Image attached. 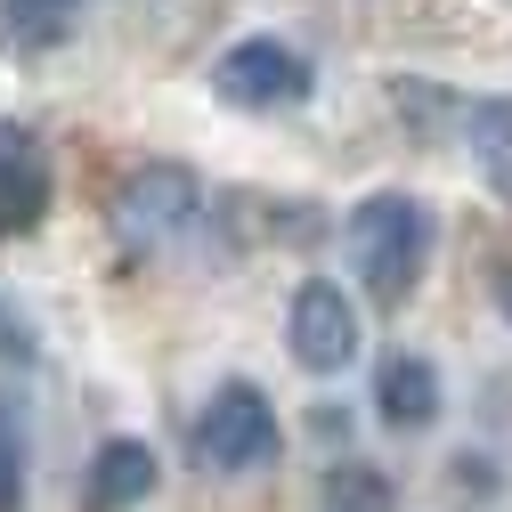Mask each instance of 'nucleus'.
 I'll return each mask as SVG.
<instances>
[{"label":"nucleus","instance_id":"nucleus-1","mask_svg":"<svg viewBox=\"0 0 512 512\" xmlns=\"http://www.w3.org/2000/svg\"><path fill=\"white\" fill-rule=\"evenodd\" d=\"M342 244H350L358 285H366L382 309H399V301H415V285H423V269H431L439 220H431L423 196H399V187H382V196H366V204L342 220Z\"/></svg>","mask_w":512,"mask_h":512},{"label":"nucleus","instance_id":"nucleus-2","mask_svg":"<svg viewBox=\"0 0 512 512\" xmlns=\"http://www.w3.org/2000/svg\"><path fill=\"white\" fill-rule=\"evenodd\" d=\"M196 220H204V179L187 163H139V171H122L114 196H106V228H114V244L131 252V261L179 244Z\"/></svg>","mask_w":512,"mask_h":512},{"label":"nucleus","instance_id":"nucleus-3","mask_svg":"<svg viewBox=\"0 0 512 512\" xmlns=\"http://www.w3.org/2000/svg\"><path fill=\"white\" fill-rule=\"evenodd\" d=\"M309 90H317L309 57L293 41H277V33H252V41H236V49L212 57V98L236 106V114H285Z\"/></svg>","mask_w":512,"mask_h":512},{"label":"nucleus","instance_id":"nucleus-4","mask_svg":"<svg viewBox=\"0 0 512 512\" xmlns=\"http://www.w3.org/2000/svg\"><path fill=\"white\" fill-rule=\"evenodd\" d=\"M196 456L212 472H261L277 456V415H269V391L261 382H220L196 415Z\"/></svg>","mask_w":512,"mask_h":512},{"label":"nucleus","instance_id":"nucleus-5","mask_svg":"<svg viewBox=\"0 0 512 512\" xmlns=\"http://www.w3.org/2000/svg\"><path fill=\"white\" fill-rule=\"evenodd\" d=\"M285 350H293L301 374H342L358 358V301L334 277H309L285 309Z\"/></svg>","mask_w":512,"mask_h":512},{"label":"nucleus","instance_id":"nucleus-6","mask_svg":"<svg viewBox=\"0 0 512 512\" xmlns=\"http://www.w3.org/2000/svg\"><path fill=\"white\" fill-rule=\"evenodd\" d=\"M49 196H57V171H49V147L25 122H0V244L9 236H33L49 220Z\"/></svg>","mask_w":512,"mask_h":512},{"label":"nucleus","instance_id":"nucleus-7","mask_svg":"<svg viewBox=\"0 0 512 512\" xmlns=\"http://www.w3.org/2000/svg\"><path fill=\"white\" fill-rule=\"evenodd\" d=\"M155 480H163V464L147 439H106L82 472V512H139L155 496Z\"/></svg>","mask_w":512,"mask_h":512},{"label":"nucleus","instance_id":"nucleus-8","mask_svg":"<svg viewBox=\"0 0 512 512\" xmlns=\"http://www.w3.org/2000/svg\"><path fill=\"white\" fill-rule=\"evenodd\" d=\"M374 415L391 431H431L439 423V374H431V358H415V350L382 358L374 366Z\"/></svg>","mask_w":512,"mask_h":512},{"label":"nucleus","instance_id":"nucleus-9","mask_svg":"<svg viewBox=\"0 0 512 512\" xmlns=\"http://www.w3.org/2000/svg\"><path fill=\"white\" fill-rule=\"evenodd\" d=\"M464 155L480 163L488 187L512 196V98H472L464 106Z\"/></svg>","mask_w":512,"mask_h":512},{"label":"nucleus","instance_id":"nucleus-10","mask_svg":"<svg viewBox=\"0 0 512 512\" xmlns=\"http://www.w3.org/2000/svg\"><path fill=\"white\" fill-rule=\"evenodd\" d=\"M326 512H391V480L374 464H334L326 472Z\"/></svg>","mask_w":512,"mask_h":512},{"label":"nucleus","instance_id":"nucleus-11","mask_svg":"<svg viewBox=\"0 0 512 512\" xmlns=\"http://www.w3.org/2000/svg\"><path fill=\"white\" fill-rule=\"evenodd\" d=\"M17 496H25V423L0 399V512H17Z\"/></svg>","mask_w":512,"mask_h":512},{"label":"nucleus","instance_id":"nucleus-12","mask_svg":"<svg viewBox=\"0 0 512 512\" xmlns=\"http://www.w3.org/2000/svg\"><path fill=\"white\" fill-rule=\"evenodd\" d=\"M0 9H9V25H17L25 41H41V33H57V25H66L82 0H0Z\"/></svg>","mask_w":512,"mask_h":512},{"label":"nucleus","instance_id":"nucleus-13","mask_svg":"<svg viewBox=\"0 0 512 512\" xmlns=\"http://www.w3.org/2000/svg\"><path fill=\"white\" fill-rule=\"evenodd\" d=\"M0 358H9V366H33V342H25V326H17L9 309H0Z\"/></svg>","mask_w":512,"mask_h":512},{"label":"nucleus","instance_id":"nucleus-14","mask_svg":"<svg viewBox=\"0 0 512 512\" xmlns=\"http://www.w3.org/2000/svg\"><path fill=\"white\" fill-rule=\"evenodd\" d=\"M496 309H504V326H512V269H496Z\"/></svg>","mask_w":512,"mask_h":512}]
</instances>
